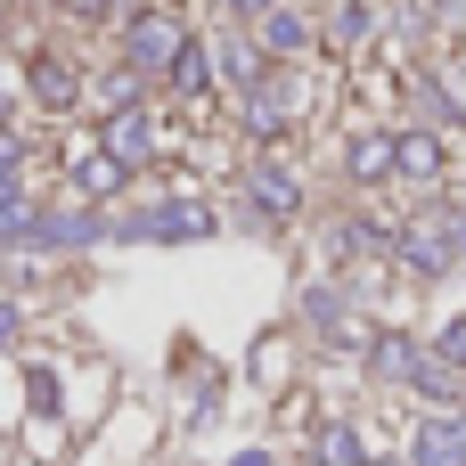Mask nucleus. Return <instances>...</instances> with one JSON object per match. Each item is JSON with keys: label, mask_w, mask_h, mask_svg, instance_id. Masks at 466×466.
I'll return each instance as SVG.
<instances>
[{"label": "nucleus", "mask_w": 466, "mask_h": 466, "mask_svg": "<svg viewBox=\"0 0 466 466\" xmlns=\"http://www.w3.org/2000/svg\"><path fill=\"white\" fill-rule=\"evenodd\" d=\"M180 49H188V41H180V16H139V25H131V57H139V66H172Z\"/></svg>", "instance_id": "1"}, {"label": "nucleus", "mask_w": 466, "mask_h": 466, "mask_svg": "<svg viewBox=\"0 0 466 466\" xmlns=\"http://www.w3.org/2000/svg\"><path fill=\"white\" fill-rule=\"evenodd\" d=\"M418 466H466V426H426L418 434Z\"/></svg>", "instance_id": "2"}, {"label": "nucleus", "mask_w": 466, "mask_h": 466, "mask_svg": "<svg viewBox=\"0 0 466 466\" xmlns=\"http://www.w3.org/2000/svg\"><path fill=\"white\" fill-rule=\"evenodd\" d=\"M33 90H41L49 106H66V98H74V74H66V57H41V66H33Z\"/></svg>", "instance_id": "3"}, {"label": "nucleus", "mask_w": 466, "mask_h": 466, "mask_svg": "<svg viewBox=\"0 0 466 466\" xmlns=\"http://www.w3.org/2000/svg\"><path fill=\"white\" fill-rule=\"evenodd\" d=\"M147 156V115H123L115 123V164H139Z\"/></svg>", "instance_id": "4"}, {"label": "nucleus", "mask_w": 466, "mask_h": 466, "mask_svg": "<svg viewBox=\"0 0 466 466\" xmlns=\"http://www.w3.org/2000/svg\"><path fill=\"white\" fill-rule=\"evenodd\" d=\"M344 164H352V172H360V180H377V172H385V164H393V147H385V139H377V131H369V139H352V156H344Z\"/></svg>", "instance_id": "5"}, {"label": "nucleus", "mask_w": 466, "mask_h": 466, "mask_svg": "<svg viewBox=\"0 0 466 466\" xmlns=\"http://www.w3.org/2000/svg\"><path fill=\"white\" fill-rule=\"evenodd\" d=\"M262 41H270V49H303V16H295V8L262 16Z\"/></svg>", "instance_id": "6"}, {"label": "nucleus", "mask_w": 466, "mask_h": 466, "mask_svg": "<svg viewBox=\"0 0 466 466\" xmlns=\"http://www.w3.org/2000/svg\"><path fill=\"white\" fill-rule=\"evenodd\" d=\"M393 156H401V172H434V164H442V147H434L426 131H410V139H401Z\"/></svg>", "instance_id": "7"}, {"label": "nucleus", "mask_w": 466, "mask_h": 466, "mask_svg": "<svg viewBox=\"0 0 466 466\" xmlns=\"http://www.w3.org/2000/svg\"><path fill=\"white\" fill-rule=\"evenodd\" d=\"M254 197H262V213H295V180H287V172H262Z\"/></svg>", "instance_id": "8"}, {"label": "nucleus", "mask_w": 466, "mask_h": 466, "mask_svg": "<svg viewBox=\"0 0 466 466\" xmlns=\"http://www.w3.org/2000/svg\"><path fill=\"white\" fill-rule=\"evenodd\" d=\"M319 459H328V466H360V434H344V426L319 434Z\"/></svg>", "instance_id": "9"}, {"label": "nucleus", "mask_w": 466, "mask_h": 466, "mask_svg": "<svg viewBox=\"0 0 466 466\" xmlns=\"http://www.w3.org/2000/svg\"><path fill=\"white\" fill-rule=\"evenodd\" d=\"M442 352H451V360L466 369V319H451V336H442Z\"/></svg>", "instance_id": "10"}, {"label": "nucleus", "mask_w": 466, "mask_h": 466, "mask_svg": "<svg viewBox=\"0 0 466 466\" xmlns=\"http://www.w3.org/2000/svg\"><path fill=\"white\" fill-rule=\"evenodd\" d=\"M25 221H33V213H25L16 197H0V229H25Z\"/></svg>", "instance_id": "11"}, {"label": "nucleus", "mask_w": 466, "mask_h": 466, "mask_svg": "<svg viewBox=\"0 0 466 466\" xmlns=\"http://www.w3.org/2000/svg\"><path fill=\"white\" fill-rule=\"evenodd\" d=\"M8 172H16V139H0V180H8Z\"/></svg>", "instance_id": "12"}, {"label": "nucleus", "mask_w": 466, "mask_h": 466, "mask_svg": "<svg viewBox=\"0 0 466 466\" xmlns=\"http://www.w3.org/2000/svg\"><path fill=\"white\" fill-rule=\"evenodd\" d=\"M66 8H74V16H98V8H106V0H66Z\"/></svg>", "instance_id": "13"}, {"label": "nucleus", "mask_w": 466, "mask_h": 466, "mask_svg": "<svg viewBox=\"0 0 466 466\" xmlns=\"http://www.w3.org/2000/svg\"><path fill=\"white\" fill-rule=\"evenodd\" d=\"M8 328H16V319H8V311H0V344H8Z\"/></svg>", "instance_id": "14"}, {"label": "nucleus", "mask_w": 466, "mask_h": 466, "mask_svg": "<svg viewBox=\"0 0 466 466\" xmlns=\"http://www.w3.org/2000/svg\"><path fill=\"white\" fill-rule=\"evenodd\" d=\"M238 8H270V0H238Z\"/></svg>", "instance_id": "15"}, {"label": "nucleus", "mask_w": 466, "mask_h": 466, "mask_svg": "<svg viewBox=\"0 0 466 466\" xmlns=\"http://www.w3.org/2000/svg\"><path fill=\"white\" fill-rule=\"evenodd\" d=\"M238 466H270V459H238Z\"/></svg>", "instance_id": "16"}]
</instances>
